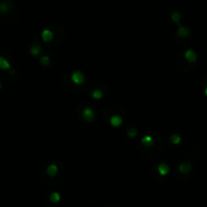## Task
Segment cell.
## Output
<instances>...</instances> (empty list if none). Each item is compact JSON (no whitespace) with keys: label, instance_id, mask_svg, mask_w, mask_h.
Wrapping results in <instances>:
<instances>
[{"label":"cell","instance_id":"cell-1","mask_svg":"<svg viewBox=\"0 0 207 207\" xmlns=\"http://www.w3.org/2000/svg\"><path fill=\"white\" fill-rule=\"evenodd\" d=\"M185 58L189 63H195L196 60H197V56H196L195 52L192 51V50H188L185 53Z\"/></svg>","mask_w":207,"mask_h":207},{"label":"cell","instance_id":"cell-2","mask_svg":"<svg viewBox=\"0 0 207 207\" xmlns=\"http://www.w3.org/2000/svg\"><path fill=\"white\" fill-rule=\"evenodd\" d=\"M9 68H10V64L8 63V61L0 56V69L1 70H8Z\"/></svg>","mask_w":207,"mask_h":207},{"label":"cell","instance_id":"cell-3","mask_svg":"<svg viewBox=\"0 0 207 207\" xmlns=\"http://www.w3.org/2000/svg\"><path fill=\"white\" fill-rule=\"evenodd\" d=\"M191 169H192V167H191L189 163H184L179 167L180 172H182V173H184V174L189 173V172L191 171Z\"/></svg>","mask_w":207,"mask_h":207},{"label":"cell","instance_id":"cell-4","mask_svg":"<svg viewBox=\"0 0 207 207\" xmlns=\"http://www.w3.org/2000/svg\"><path fill=\"white\" fill-rule=\"evenodd\" d=\"M9 6H10V3L8 1H1L0 2V11L3 13L7 12L10 8Z\"/></svg>","mask_w":207,"mask_h":207},{"label":"cell","instance_id":"cell-5","mask_svg":"<svg viewBox=\"0 0 207 207\" xmlns=\"http://www.w3.org/2000/svg\"><path fill=\"white\" fill-rule=\"evenodd\" d=\"M57 167L55 166V165H51L49 167V168H48V170H47V172H48V175H49V176H51V177H53V176H55V174L57 173Z\"/></svg>","mask_w":207,"mask_h":207},{"label":"cell","instance_id":"cell-6","mask_svg":"<svg viewBox=\"0 0 207 207\" xmlns=\"http://www.w3.org/2000/svg\"><path fill=\"white\" fill-rule=\"evenodd\" d=\"M50 199H51L52 202H58V201L60 200V195L58 194V193H53V194H51V196H50Z\"/></svg>","mask_w":207,"mask_h":207},{"label":"cell","instance_id":"cell-7","mask_svg":"<svg viewBox=\"0 0 207 207\" xmlns=\"http://www.w3.org/2000/svg\"><path fill=\"white\" fill-rule=\"evenodd\" d=\"M189 34V30H187V28H185V27H181L180 28V30H179V36H188Z\"/></svg>","mask_w":207,"mask_h":207},{"label":"cell","instance_id":"cell-8","mask_svg":"<svg viewBox=\"0 0 207 207\" xmlns=\"http://www.w3.org/2000/svg\"><path fill=\"white\" fill-rule=\"evenodd\" d=\"M160 168H161V171H160V172H161V174L163 175H166L169 172V168L166 165H160Z\"/></svg>","mask_w":207,"mask_h":207},{"label":"cell","instance_id":"cell-9","mask_svg":"<svg viewBox=\"0 0 207 207\" xmlns=\"http://www.w3.org/2000/svg\"><path fill=\"white\" fill-rule=\"evenodd\" d=\"M204 93H205V95H206V96H207V87H206V88H205V90H204Z\"/></svg>","mask_w":207,"mask_h":207},{"label":"cell","instance_id":"cell-10","mask_svg":"<svg viewBox=\"0 0 207 207\" xmlns=\"http://www.w3.org/2000/svg\"><path fill=\"white\" fill-rule=\"evenodd\" d=\"M0 88H1V83H0Z\"/></svg>","mask_w":207,"mask_h":207}]
</instances>
